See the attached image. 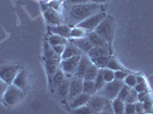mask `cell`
Listing matches in <instances>:
<instances>
[{
  "label": "cell",
  "mask_w": 153,
  "mask_h": 114,
  "mask_svg": "<svg viewBox=\"0 0 153 114\" xmlns=\"http://www.w3.org/2000/svg\"><path fill=\"white\" fill-rule=\"evenodd\" d=\"M102 73H103V76H104L105 82H111V81L115 80L114 71L110 70L108 67H104V69H102Z\"/></svg>",
  "instance_id": "d6a6232c"
},
{
  "label": "cell",
  "mask_w": 153,
  "mask_h": 114,
  "mask_svg": "<svg viewBox=\"0 0 153 114\" xmlns=\"http://www.w3.org/2000/svg\"><path fill=\"white\" fill-rule=\"evenodd\" d=\"M47 6L49 7L51 9H53L54 12H56V13H58V14H61L62 13V10H63L62 1H58V0H51V1L47 4Z\"/></svg>",
  "instance_id": "4dcf8cb0"
},
{
  "label": "cell",
  "mask_w": 153,
  "mask_h": 114,
  "mask_svg": "<svg viewBox=\"0 0 153 114\" xmlns=\"http://www.w3.org/2000/svg\"><path fill=\"white\" fill-rule=\"evenodd\" d=\"M66 79V76L64 74V72L62 71V69L59 67L54 74L48 78V80H49V87H51V90L54 93V91H56V89L57 87L61 84V83L63 82L64 80Z\"/></svg>",
  "instance_id": "4fadbf2b"
},
{
  "label": "cell",
  "mask_w": 153,
  "mask_h": 114,
  "mask_svg": "<svg viewBox=\"0 0 153 114\" xmlns=\"http://www.w3.org/2000/svg\"><path fill=\"white\" fill-rule=\"evenodd\" d=\"M70 40L76 44L80 50H81L82 54H86V55H87V54L90 51V49L93 48V46L90 44L89 40L87 39V37H86V38H82V39H74V40L70 39Z\"/></svg>",
  "instance_id": "ffe728a7"
},
{
  "label": "cell",
  "mask_w": 153,
  "mask_h": 114,
  "mask_svg": "<svg viewBox=\"0 0 153 114\" xmlns=\"http://www.w3.org/2000/svg\"><path fill=\"white\" fill-rule=\"evenodd\" d=\"M12 84L16 86L17 88L22 89L23 91H25V89L27 88V84H29V79H27V73L24 69L21 67V70L19 71L17 76H15Z\"/></svg>",
  "instance_id": "5bb4252c"
},
{
  "label": "cell",
  "mask_w": 153,
  "mask_h": 114,
  "mask_svg": "<svg viewBox=\"0 0 153 114\" xmlns=\"http://www.w3.org/2000/svg\"><path fill=\"white\" fill-rule=\"evenodd\" d=\"M123 114H136L135 103H126L125 104V113Z\"/></svg>",
  "instance_id": "8d00e7d4"
},
{
  "label": "cell",
  "mask_w": 153,
  "mask_h": 114,
  "mask_svg": "<svg viewBox=\"0 0 153 114\" xmlns=\"http://www.w3.org/2000/svg\"><path fill=\"white\" fill-rule=\"evenodd\" d=\"M78 55H82L81 50L73 44L71 40L68 41V44H65V48L62 54V59H66V58H71V57L78 56Z\"/></svg>",
  "instance_id": "2e32d148"
},
{
  "label": "cell",
  "mask_w": 153,
  "mask_h": 114,
  "mask_svg": "<svg viewBox=\"0 0 153 114\" xmlns=\"http://www.w3.org/2000/svg\"><path fill=\"white\" fill-rule=\"evenodd\" d=\"M137 97H138V93L134 88H131L130 89V93H129V96L127 97V99H126L125 103H136L137 101Z\"/></svg>",
  "instance_id": "d590c367"
},
{
  "label": "cell",
  "mask_w": 153,
  "mask_h": 114,
  "mask_svg": "<svg viewBox=\"0 0 153 114\" xmlns=\"http://www.w3.org/2000/svg\"><path fill=\"white\" fill-rule=\"evenodd\" d=\"M123 86V81H119V80H113L111 82H106L105 86L103 87L100 91H97V94L106 97L108 99L112 101L118 97V94L120 91V89Z\"/></svg>",
  "instance_id": "5b68a950"
},
{
  "label": "cell",
  "mask_w": 153,
  "mask_h": 114,
  "mask_svg": "<svg viewBox=\"0 0 153 114\" xmlns=\"http://www.w3.org/2000/svg\"><path fill=\"white\" fill-rule=\"evenodd\" d=\"M87 2H90V0H65V4L68 6H71V5H80V4H87Z\"/></svg>",
  "instance_id": "ab89813d"
},
{
  "label": "cell",
  "mask_w": 153,
  "mask_h": 114,
  "mask_svg": "<svg viewBox=\"0 0 153 114\" xmlns=\"http://www.w3.org/2000/svg\"><path fill=\"white\" fill-rule=\"evenodd\" d=\"M105 16H106L105 12H98V13L94 14V15H91L90 17L82 21L81 23H79V24L76 26L82 27V29H85L87 32H93V31H95L96 27L100 25V23L104 19Z\"/></svg>",
  "instance_id": "52a82bcc"
},
{
  "label": "cell",
  "mask_w": 153,
  "mask_h": 114,
  "mask_svg": "<svg viewBox=\"0 0 153 114\" xmlns=\"http://www.w3.org/2000/svg\"><path fill=\"white\" fill-rule=\"evenodd\" d=\"M71 113L72 114H98V112L93 111L88 105H83L81 107L71 110Z\"/></svg>",
  "instance_id": "83f0119b"
},
{
  "label": "cell",
  "mask_w": 153,
  "mask_h": 114,
  "mask_svg": "<svg viewBox=\"0 0 153 114\" xmlns=\"http://www.w3.org/2000/svg\"><path fill=\"white\" fill-rule=\"evenodd\" d=\"M53 48V50L55 51L56 54H58L59 56L62 57V54H63L64 51V48H65V46H55V47H51Z\"/></svg>",
  "instance_id": "b9f144b4"
},
{
  "label": "cell",
  "mask_w": 153,
  "mask_h": 114,
  "mask_svg": "<svg viewBox=\"0 0 153 114\" xmlns=\"http://www.w3.org/2000/svg\"><path fill=\"white\" fill-rule=\"evenodd\" d=\"M125 101L114 98L112 99V108H113V114H123L125 113Z\"/></svg>",
  "instance_id": "d4e9b609"
},
{
  "label": "cell",
  "mask_w": 153,
  "mask_h": 114,
  "mask_svg": "<svg viewBox=\"0 0 153 114\" xmlns=\"http://www.w3.org/2000/svg\"><path fill=\"white\" fill-rule=\"evenodd\" d=\"M95 32L100 34L108 44L113 41L115 34V19L111 15H106L104 19L100 23V25L96 27Z\"/></svg>",
  "instance_id": "3957f363"
},
{
  "label": "cell",
  "mask_w": 153,
  "mask_h": 114,
  "mask_svg": "<svg viewBox=\"0 0 153 114\" xmlns=\"http://www.w3.org/2000/svg\"><path fill=\"white\" fill-rule=\"evenodd\" d=\"M82 93H85V94H87V95H89V96L95 95L96 93H97L95 82H94L93 80H83Z\"/></svg>",
  "instance_id": "603a6c76"
},
{
  "label": "cell",
  "mask_w": 153,
  "mask_h": 114,
  "mask_svg": "<svg viewBox=\"0 0 153 114\" xmlns=\"http://www.w3.org/2000/svg\"><path fill=\"white\" fill-rule=\"evenodd\" d=\"M80 57H81V55L71 57V58H66V59H62L59 67L62 69V71L64 72V74L68 79H71L72 76H74L76 66H78L79 61H80Z\"/></svg>",
  "instance_id": "ba28073f"
},
{
  "label": "cell",
  "mask_w": 153,
  "mask_h": 114,
  "mask_svg": "<svg viewBox=\"0 0 153 114\" xmlns=\"http://www.w3.org/2000/svg\"><path fill=\"white\" fill-rule=\"evenodd\" d=\"M87 55H88L90 59L103 56H108V55H111V47L110 46H106V47H93Z\"/></svg>",
  "instance_id": "ac0fdd59"
},
{
  "label": "cell",
  "mask_w": 153,
  "mask_h": 114,
  "mask_svg": "<svg viewBox=\"0 0 153 114\" xmlns=\"http://www.w3.org/2000/svg\"><path fill=\"white\" fill-rule=\"evenodd\" d=\"M111 56H112V55L98 57V58H93V59H91V63L94 64V65H96L98 69H104V67H106L108 59H110V57Z\"/></svg>",
  "instance_id": "4316f807"
},
{
  "label": "cell",
  "mask_w": 153,
  "mask_h": 114,
  "mask_svg": "<svg viewBox=\"0 0 153 114\" xmlns=\"http://www.w3.org/2000/svg\"><path fill=\"white\" fill-rule=\"evenodd\" d=\"M129 73L126 72V71L123 70H119V71H115L114 72V76H115V80H119V81H123L125 80V78L128 76Z\"/></svg>",
  "instance_id": "74e56055"
},
{
  "label": "cell",
  "mask_w": 153,
  "mask_h": 114,
  "mask_svg": "<svg viewBox=\"0 0 153 114\" xmlns=\"http://www.w3.org/2000/svg\"><path fill=\"white\" fill-rule=\"evenodd\" d=\"M135 108H136V114H144L145 110H144V105L140 101H136L135 103Z\"/></svg>",
  "instance_id": "60d3db41"
},
{
  "label": "cell",
  "mask_w": 153,
  "mask_h": 114,
  "mask_svg": "<svg viewBox=\"0 0 153 114\" xmlns=\"http://www.w3.org/2000/svg\"><path fill=\"white\" fill-rule=\"evenodd\" d=\"M69 87H70V79H65L63 82L61 83L56 89V93L59 98L62 99H68V95H69Z\"/></svg>",
  "instance_id": "44dd1931"
},
{
  "label": "cell",
  "mask_w": 153,
  "mask_h": 114,
  "mask_svg": "<svg viewBox=\"0 0 153 114\" xmlns=\"http://www.w3.org/2000/svg\"><path fill=\"white\" fill-rule=\"evenodd\" d=\"M130 89L131 88H129L128 86L123 84L122 88L120 89V91H119V94H118V97H117V98H119V99H121V101H126L127 97L129 96V93H130Z\"/></svg>",
  "instance_id": "836d02e7"
},
{
  "label": "cell",
  "mask_w": 153,
  "mask_h": 114,
  "mask_svg": "<svg viewBox=\"0 0 153 114\" xmlns=\"http://www.w3.org/2000/svg\"><path fill=\"white\" fill-rule=\"evenodd\" d=\"M98 12H104V10H103L101 5H97L94 2L68 6V17H66V19H69V24L68 25H78L79 23H81L82 21L90 17L94 14L98 13Z\"/></svg>",
  "instance_id": "6da1fadb"
},
{
  "label": "cell",
  "mask_w": 153,
  "mask_h": 114,
  "mask_svg": "<svg viewBox=\"0 0 153 114\" xmlns=\"http://www.w3.org/2000/svg\"><path fill=\"white\" fill-rule=\"evenodd\" d=\"M82 78H78L73 76L70 79V87H69V95H68V101H70L72 98L82 93Z\"/></svg>",
  "instance_id": "9c48e42d"
},
{
  "label": "cell",
  "mask_w": 153,
  "mask_h": 114,
  "mask_svg": "<svg viewBox=\"0 0 153 114\" xmlns=\"http://www.w3.org/2000/svg\"><path fill=\"white\" fill-rule=\"evenodd\" d=\"M89 98H90L89 95H87V94H85V93H81V94H79V95L76 96L74 98H72V99L69 101V106H70L71 110L81 107L83 105H87V104H88Z\"/></svg>",
  "instance_id": "e0dca14e"
},
{
  "label": "cell",
  "mask_w": 153,
  "mask_h": 114,
  "mask_svg": "<svg viewBox=\"0 0 153 114\" xmlns=\"http://www.w3.org/2000/svg\"><path fill=\"white\" fill-rule=\"evenodd\" d=\"M98 114H113V113H110V112H104V111H101V112H98Z\"/></svg>",
  "instance_id": "ee69618b"
},
{
  "label": "cell",
  "mask_w": 153,
  "mask_h": 114,
  "mask_svg": "<svg viewBox=\"0 0 153 114\" xmlns=\"http://www.w3.org/2000/svg\"><path fill=\"white\" fill-rule=\"evenodd\" d=\"M23 98H24V91L22 89L17 88L14 84H9L6 93H5V95H4V98H2L1 103L6 107L12 108L17 106L19 103L23 101Z\"/></svg>",
  "instance_id": "277c9868"
},
{
  "label": "cell",
  "mask_w": 153,
  "mask_h": 114,
  "mask_svg": "<svg viewBox=\"0 0 153 114\" xmlns=\"http://www.w3.org/2000/svg\"><path fill=\"white\" fill-rule=\"evenodd\" d=\"M90 2H94V4H97V5H103V4L108 2V0H90Z\"/></svg>",
  "instance_id": "7bdbcfd3"
},
{
  "label": "cell",
  "mask_w": 153,
  "mask_h": 114,
  "mask_svg": "<svg viewBox=\"0 0 153 114\" xmlns=\"http://www.w3.org/2000/svg\"><path fill=\"white\" fill-rule=\"evenodd\" d=\"M94 82H95V86H96V89H97V91H100L101 89L105 86V80H104V76H103V73H102V69H100L98 71V73H97V76H96L95 80H94Z\"/></svg>",
  "instance_id": "f546056e"
},
{
  "label": "cell",
  "mask_w": 153,
  "mask_h": 114,
  "mask_svg": "<svg viewBox=\"0 0 153 114\" xmlns=\"http://www.w3.org/2000/svg\"><path fill=\"white\" fill-rule=\"evenodd\" d=\"M44 17H45L47 24L49 26H54V25H59L62 24V16L61 14L54 12L53 9H51L48 6H44Z\"/></svg>",
  "instance_id": "30bf717a"
},
{
  "label": "cell",
  "mask_w": 153,
  "mask_h": 114,
  "mask_svg": "<svg viewBox=\"0 0 153 114\" xmlns=\"http://www.w3.org/2000/svg\"><path fill=\"white\" fill-rule=\"evenodd\" d=\"M91 64H93L91 63V59L88 57V55L82 54L81 57H80L79 64H78V66H76V70L74 76H78V78H83L85 73H86V71L88 70V67H89Z\"/></svg>",
  "instance_id": "7c38bea8"
},
{
  "label": "cell",
  "mask_w": 153,
  "mask_h": 114,
  "mask_svg": "<svg viewBox=\"0 0 153 114\" xmlns=\"http://www.w3.org/2000/svg\"><path fill=\"white\" fill-rule=\"evenodd\" d=\"M48 31L51 34H57L65 39H70L71 26H69L68 24H59V25L54 26L48 25Z\"/></svg>",
  "instance_id": "9a60e30c"
},
{
  "label": "cell",
  "mask_w": 153,
  "mask_h": 114,
  "mask_svg": "<svg viewBox=\"0 0 153 114\" xmlns=\"http://www.w3.org/2000/svg\"><path fill=\"white\" fill-rule=\"evenodd\" d=\"M19 70H21V66L17 65V64L1 65L0 66V79L4 80L7 84H12Z\"/></svg>",
  "instance_id": "8992f818"
},
{
  "label": "cell",
  "mask_w": 153,
  "mask_h": 114,
  "mask_svg": "<svg viewBox=\"0 0 153 114\" xmlns=\"http://www.w3.org/2000/svg\"><path fill=\"white\" fill-rule=\"evenodd\" d=\"M108 98L106 97H104V96L100 95V94H97L96 93L95 95L90 96L89 98V101H88V106H89L93 111H95V112H101L104 106H105V104L108 103Z\"/></svg>",
  "instance_id": "8fae6325"
},
{
  "label": "cell",
  "mask_w": 153,
  "mask_h": 114,
  "mask_svg": "<svg viewBox=\"0 0 153 114\" xmlns=\"http://www.w3.org/2000/svg\"><path fill=\"white\" fill-rule=\"evenodd\" d=\"M123 84L128 86L129 88H134L135 86L137 84V76H136V74H131V73H129V74L125 78V80H123Z\"/></svg>",
  "instance_id": "1f68e13d"
},
{
  "label": "cell",
  "mask_w": 153,
  "mask_h": 114,
  "mask_svg": "<svg viewBox=\"0 0 153 114\" xmlns=\"http://www.w3.org/2000/svg\"><path fill=\"white\" fill-rule=\"evenodd\" d=\"M106 67H108V69H110V70L114 71V72H115V71L122 70L121 64L118 62V59H117V58H115L114 56H111V57H110V59H108Z\"/></svg>",
  "instance_id": "f1b7e54d"
},
{
  "label": "cell",
  "mask_w": 153,
  "mask_h": 114,
  "mask_svg": "<svg viewBox=\"0 0 153 114\" xmlns=\"http://www.w3.org/2000/svg\"><path fill=\"white\" fill-rule=\"evenodd\" d=\"M44 61H45L48 78L53 76L59 69V65L62 62V57L53 50V48L48 44V42H46L44 46Z\"/></svg>",
  "instance_id": "7a4b0ae2"
},
{
  "label": "cell",
  "mask_w": 153,
  "mask_h": 114,
  "mask_svg": "<svg viewBox=\"0 0 153 114\" xmlns=\"http://www.w3.org/2000/svg\"><path fill=\"white\" fill-rule=\"evenodd\" d=\"M69 39H65L61 36L57 34H49L48 39H47V42L51 47H55V46H65L68 44Z\"/></svg>",
  "instance_id": "7402d4cb"
},
{
  "label": "cell",
  "mask_w": 153,
  "mask_h": 114,
  "mask_svg": "<svg viewBox=\"0 0 153 114\" xmlns=\"http://www.w3.org/2000/svg\"><path fill=\"white\" fill-rule=\"evenodd\" d=\"M88 34V32L86 31L82 27H79V26H73L71 27V32H70V39L74 40V39H82L86 38Z\"/></svg>",
  "instance_id": "cb8c5ba5"
},
{
  "label": "cell",
  "mask_w": 153,
  "mask_h": 114,
  "mask_svg": "<svg viewBox=\"0 0 153 114\" xmlns=\"http://www.w3.org/2000/svg\"><path fill=\"white\" fill-rule=\"evenodd\" d=\"M87 39L89 40L90 44H91L93 47H106V46H110V44H108L100 34H97L95 31L88 32Z\"/></svg>",
  "instance_id": "d6986e66"
},
{
  "label": "cell",
  "mask_w": 153,
  "mask_h": 114,
  "mask_svg": "<svg viewBox=\"0 0 153 114\" xmlns=\"http://www.w3.org/2000/svg\"><path fill=\"white\" fill-rule=\"evenodd\" d=\"M98 71H100V69L96 66V65H94V64H91L89 67H88V70L86 71V73H85V76H83V80H95L96 76H97V73H98Z\"/></svg>",
  "instance_id": "484cf974"
},
{
  "label": "cell",
  "mask_w": 153,
  "mask_h": 114,
  "mask_svg": "<svg viewBox=\"0 0 153 114\" xmlns=\"http://www.w3.org/2000/svg\"><path fill=\"white\" fill-rule=\"evenodd\" d=\"M8 86H9V84H7L4 80L0 79V101H2V98H4V95H5V93H6Z\"/></svg>",
  "instance_id": "f35d334b"
},
{
  "label": "cell",
  "mask_w": 153,
  "mask_h": 114,
  "mask_svg": "<svg viewBox=\"0 0 153 114\" xmlns=\"http://www.w3.org/2000/svg\"><path fill=\"white\" fill-rule=\"evenodd\" d=\"M143 105H144V110H145V113L152 112V110H153V101H152V98L150 97V95L147 96L146 99L143 101Z\"/></svg>",
  "instance_id": "e575fe53"
}]
</instances>
